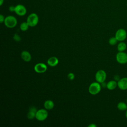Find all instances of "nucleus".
Segmentation results:
<instances>
[{
	"mask_svg": "<svg viewBox=\"0 0 127 127\" xmlns=\"http://www.w3.org/2000/svg\"><path fill=\"white\" fill-rule=\"evenodd\" d=\"M101 90V85L100 83L97 82H93L91 83L88 88L89 92L93 95L98 94Z\"/></svg>",
	"mask_w": 127,
	"mask_h": 127,
	"instance_id": "obj_1",
	"label": "nucleus"
},
{
	"mask_svg": "<svg viewBox=\"0 0 127 127\" xmlns=\"http://www.w3.org/2000/svg\"><path fill=\"white\" fill-rule=\"evenodd\" d=\"M13 38L14 39V40L16 42H19L21 41V37L17 33H15L13 35Z\"/></svg>",
	"mask_w": 127,
	"mask_h": 127,
	"instance_id": "obj_20",
	"label": "nucleus"
},
{
	"mask_svg": "<svg viewBox=\"0 0 127 127\" xmlns=\"http://www.w3.org/2000/svg\"><path fill=\"white\" fill-rule=\"evenodd\" d=\"M116 59L118 63L120 64L127 63V54L124 52H119L116 56Z\"/></svg>",
	"mask_w": 127,
	"mask_h": 127,
	"instance_id": "obj_7",
	"label": "nucleus"
},
{
	"mask_svg": "<svg viewBox=\"0 0 127 127\" xmlns=\"http://www.w3.org/2000/svg\"><path fill=\"white\" fill-rule=\"evenodd\" d=\"M54 105V102L51 100H47L44 103V107L45 109L47 110H50L53 109Z\"/></svg>",
	"mask_w": 127,
	"mask_h": 127,
	"instance_id": "obj_15",
	"label": "nucleus"
},
{
	"mask_svg": "<svg viewBox=\"0 0 127 127\" xmlns=\"http://www.w3.org/2000/svg\"><path fill=\"white\" fill-rule=\"evenodd\" d=\"M5 18L4 16L2 15V14H0V22L1 23L4 22V20H5Z\"/></svg>",
	"mask_w": 127,
	"mask_h": 127,
	"instance_id": "obj_22",
	"label": "nucleus"
},
{
	"mask_svg": "<svg viewBox=\"0 0 127 127\" xmlns=\"http://www.w3.org/2000/svg\"><path fill=\"white\" fill-rule=\"evenodd\" d=\"M127 49V45L123 41L120 42L117 46V49L119 52H124Z\"/></svg>",
	"mask_w": 127,
	"mask_h": 127,
	"instance_id": "obj_17",
	"label": "nucleus"
},
{
	"mask_svg": "<svg viewBox=\"0 0 127 127\" xmlns=\"http://www.w3.org/2000/svg\"><path fill=\"white\" fill-rule=\"evenodd\" d=\"M118 86V83L116 80H110L106 84V87L110 90L115 89Z\"/></svg>",
	"mask_w": 127,
	"mask_h": 127,
	"instance_id": "obj_14",
	"label": "nucleus"
},
{
	"mask_svg": "<svg viewBox=\"0 0 127 127\" xmlns=\"http://www.w3.org/2000/svg\"><path fill=\"white\" fill-rule=\"evenodd\" d=\"M115 36L118 41L122 42L125 41L126 39L127 36V33L125 29L120 28L116 31Z\"/></svg>",
	"mask_w": 127,
	"mask_h": 127,
	"instance_id": "obj_6",
	"label": "nucleus"
},
{
	"mask_svg": "<svg viewBox=\"0 0 127 127\" xmlns=\"http://www.w3.org/2000/svg\"><path fill=\"white\" fill-rule=\"evenodd\" d=\"M4 2V0H0V5L1 6Z\"/></svg>",
	"mask_w": 127,
	"mask_h": 127,
	"instance_id": "obj_25",
	"label": "nucleus"
},
{
	"mask_svg": "<svg viewBox=\"0 0 127 127\" xmlns=\"http://www.w3.org/2000/svg\"><path fill=\"white\" fill-rule=\"evenodd\" d=\"M29 26L27 22H23L20 25V29L22 31H25L28 30Z\"/></svg>",
	"mask_w": 127,
	"mask_h": 127,
	"instance_id": "obj_18",
	"label": "nucleus"
},
{
	"mask_svg": "<svg viewBox=\"0 0 127 127\" xmlns=\"http://www.w3.org/2000/svg\"><path fill=\"white\" fill-rule=\"evenodd\" d=\"M118 87L122 90L127 89V77H123L120 79L117 82Z\"/></svg>",
	"mask_w": 127,
	"mask_h": 127,
	"instance_id": "obj_10",
	"label": "nucleus"
},
{
	"mask_svg": "<svg viewBox=\"0 0 127 127\" xmlns=\"http://www.w3.org/2000/svg\"><path fill=\"white\" fill-rule=\"evenodd\" d=\"M4 25L9 28H13L16 26L17 23L16 18L12 15H8L5 18Z\"/></svg>",
	"mask_w": 127,
	"mask_h": 127,
	"instance_id": "obj_2",
	"label": "nucleus"
},
{
	"mask_svg": "<svg viewBox=\"0 0 127 127\" xmlns=\"http://www.w3.org/2000/svg\"><path fill=\"white\" fill-rule=\"evenodd\" d=\"M48 116V112L47 110L46 109H41L39 110H37L35 118L39 121H45Z\"/></svg>",
	"mask_w": 127,
	"mask_h": 127,
	"instance_id": "obj_4",
	"label": "nucleus"
},
{
	"mask_svg": "<svg viewBox=\"0 0 127 127\" xmlns=\"http://www.w3.org/2000/svg\"><path fill=\"white\" fill-rule=\"evenodd\" d=\"M96 125L94 124H91L88 126V127H96Z\"/></svg>",
	"mask_w": 127,
	"mask_h": 127,
	"instance_id": "obj_24",
	"label": "nucleus"
},
{
	"mask_svg": "<svg viewBox=\"0 0 127 127\" xmlns=\"http://www.w3.org/2000/svg\"><path fill=\"white\" fill-rule=\"evenodd\" d=\"M59 63V60L56 57H51L49 58L47 60L48 64L52 67L56 66Z\"/></svg>",
	"mask_w": 127,
	"mask_h": 127,
	"instance_id": "obj_13",
	"label": "nucleus"
},
{
	"mask_svg": "<svg viewBox=\"0 0 127 127\" xmlns=\"http://www.w3.org/2000/svg\"><path fill=\"white\" fill-rule=\"evenodd\" d=\"M21 57L22 59L26 62H30L32 58L31 54L27 51H23L21 53Z\"/></svg>",
	"mask_w": 127,
	"mask_h": 127,
	"instance_id": "obj_11",
	"label": "nucleus"
},
{
	"mask_svg": "<svg viewBox=\"0 0 127 127\" xmlns=\"http://www.w3.org/2000/svg\"><path fill=\"white\" fill-rule=\"evenodd\" d=\"M67 78L70 80H73L74 79V78H75V75H74V74L73 73L69 72L67 74Z\"/></svg>",
	"mask_w": 127,
	"mask_h": 127,
	"instance_id": "obj_21",
	"label": "nucleus"
},
{
	"mask_svg": "<svg viewBox=\"0 0 127 127\" xmlns=\"http://www.w3.org/2000/svg\"><path fill=\"white\" fill-rule=\"evenodd\" d=\"M118 40L117 39V38L115 37H111L109 40V43L110 45H112V46H114V45H116V44L118 42Z\"/></svg>",
	"mask_w": 127,
	"mask_h": 127,
	"instance_id": "obj_19",
	"label": "nucleus"
},
{
	"mask_svg": "<svg viewBox=\"0 0 127 127\" xmlns=\"http://www.w3.org/2000/svg\"><path fill=\"white\" fill-rule=\"evenodd\" d=\"M125 116H126V118L127 119V110L126 111V113H125Z\"/></svg>",
	"mask_w": 127,
	"mask_h": 127,
	"instance_id": "obj_26",
	"label": "nucleus"
},
{
	"mask_svg": "<svg viewBox=\"0 0 127 127\" xmlns=\"http://www.w3.org/2000/svg\"><path fill=\"white\" fill-rule=\"evenodd\" d=\"M35 71L38 73H42L47 70V66L43 63H39L36 64L34 67Z\"/></svg>",
	"mask_w": 127,
	"mask_h": 127,
	"instance_id": "obj_8",
	"label": "nucleus"
},
{
	"mask_svg": "<svg viewBox=\"0 0 127 127\" xmlns=\"http://www.w3.org/2000/svg\"><path fill=\"white\" fill-rule=\"evenodd\" d=\"M37 110L35 107H31L29 108V111L27 114V117L29 120H32L35 118L36 113Z\"/></svg>",
	"mask_w": 127,
	"mask_h": 127,
	"instance_id": "obj_12",
	"label": "nucleus"
},
{
	"mask_svg": "<svg viewBox=\"0 0 127 127\" xmlns=\"http://www.w3.org/2000/svg\"><path fill=\"white\" fill-rule=\"evenodd\" d=\"M14 12L18 16H22L26 14L27 12V10L24 5L21 4H19L15 6Z\"/></svg>",
	"mask_w": 127,
	"mask_h": 127,
	"instance_id": "obj_9",
	"label": "nucleus"
},
{
	"mask_svg": "<svg viewBox=\"0 0 127 127\" xmlns=\"http://www.w3.org/2000/svg\"><path fill=\"white\" fill-rule=\"evenodd\" d=\"M117 108L121 111H126L127 110V103L124 102H120L117 104Z\"/></svg>",
	"mask_w": 127,
	"mask_h": 127,
	"instance_id": "obj_16",
	"label": "nucleus"
},
{
	"mask_svg": "<svg viewBox=\"0 0 127 127\" xmlns=\"http://www.w3.org/2000/svg\"><path fill=\"white\" fill-rule=\"evenodd\" d=\"M95 77L96 81L100 83H102L105 81L107 77V74L104 70L100 69L96 72Z\"/></svg>",
	"mask_w": 127,
	"mask_h": 127,
	"instance_id": "obj_5",
	"label": "nucleus"
},
{
	"mask_svg": "<svg viewBox=\"0 0 127 127\" xmlns=\"http://www.w3.org/2000/svg\"><path fill=\"white\" fill-rule=\"evenodd\" d=\"M15 8V6H14L13 5H11L9 7V10L10 12H14Z\"/></svg>",
	"mask_w": 127,
	"mask_h": 127,
	"instance_id": "obj_23",
	"label": "nucleus"
},
{
	"mask_svg": "<svg viewBox=\"0 0 127 127\" xmlns=\"http://www.w3.org/2000/svg\"><path fill=\"white\" fill-rule=\"evenodd\" d=\"M26 22L30 27H34L39 22V17L36 13H32L27 17Z\"/></svg>",
	"mask_w": 127,
	"mask_h": 127,
	"instance_id": "obj_3",
	"label": "nucleus"
},
{
	"mask_svg": "<svg viewBox=\"0 0 127 127\" xmlns=\"http://www.w3.org/2000/svg\"><path fill=\"white\" fill-rule=\"evenodd\" d=\"M126 103H127V100H126Z\"/></svg>",
	"mask_w": 127,
	"mask_h": 127,
	"instance_id": "obj_27",
	"label": "nucleus"
}]
</instances>
